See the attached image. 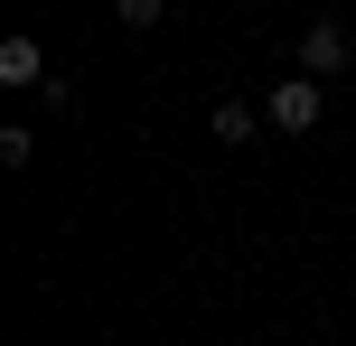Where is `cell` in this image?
<instances>
[{
	"mask_svg": "<svg viewBox=\"0 0 356 346\" xmlns=\"http://www.w3.org/2000/svg\"><path fill=\"white\" fill-rule=\"evenodd\" d=\"M319 112H328V75H282V85H272V103H263V122L272 131H309V122H319Z\"/></svg>",
	"mask_w": 356,
	"mask_h": 346,
	"instance_id": "obj_1",
	"label": "cell"
},
{
	"mask_svg": "<svg viewBox=\"0 0 356 346\" xmlns=\"http://www.w3.org/2000/svg\"><path fill=\"white\" fill-rule=\"evenodd\" d=\"M300 66H309V75H347V66H356V28L319 10V19L300 28Z\"/></svg>",
	"mask_w": 356,
	"mask_h": 346,
	"instance_id": "obj_2",
	"label": "cell"
},
{
	"mask_svg": "<svg viewBox=\"0 0 356 346\" xmlns=\"http://www.w3.org/2000/svg\"><path fill=\"white\" fill-rule=\"evenodd\" d=\"M0 85H10V94L47 85V47H38V37H0Z\"/></svg>",
	"mask_w": 356,
	"mask_h": 346,
	"instance_id": "obj_3",
	"label": "cell"
},
{
	"mask_svg": "<svg viewBox=\"0 0 356 346\" xmlns=\"http://www.w3.org/2000/svg\"><path fill=\"white\" fill-rule=\"evenodd\" d=\"M253 122H263V112H253V103H207V131H216V141H253Z\"/></svg>",
	"mask_w": 356,
	"mask_h": 346,
	"instance_id": "obj_4",
	"label": "cell"
},
{
	"mask_svg": "<svg viewBox=\"0 0 356 346\" xmlns=\"http://www.w3.org/2000/svg\"><path fill=\"white\" fill-rule=\"evenodd\" d=\"M113 19H122V28H160L169 0H113Z\"/></svg>",
	"mask_w": 356,
	"mask_h": 346,
	"instance_id": "obj_5",
	"label": "cell"
},
{
	"mask_svg": "<svg viewBox=\"0 0 356 346\" xmlns=\"http://www.w3.org/2000/svg\"><path fill=\"white\" fill-rule=\"evenodd\" d=\"M29 159H38V141H29V131L10 122V131H0V168H29Z\"/></svg>",
	"mask_w": 356,
	"mask_h": 346,
	"instance_id": "obj_6",
	"label": "cell"
}]
</instances>
